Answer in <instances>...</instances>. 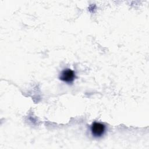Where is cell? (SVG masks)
Returning a JSON list of instances; mask_svg holds the SVG:
<instances>
[{
	"label": "cell",
	"mask_w": 149,
	"mask_h": 149,
	"mask_svg": "<svg viewBox=\"0 0 149 149\" xmlns=\"http://www.w3.org/2000/svg\"><path fill=\"white\" fill-rule=\"evenodd\" d=\"M91 132L92 135L95 137H101L102 136L106 130L105 126L99 122H94L91 126Z\"/></svg>",
	"instance_id": "cell-1"
},
{
	"label": "cell",
	"mask_w": 149,
	"mask_h": 149,
	"mask_svg": "<svg viewBox=\"0 0 149 149\" xmlns=\"http://www.w3.org/2000/svg\"><path fill=\"white\" fill-rule=\"evenodd\" d=\"M75 79V73L70 69H66L62 71L59 79L62 81L67 83H72Z\"/></svg>",
	"instance_id": "cell-2"
}]
</instances>
